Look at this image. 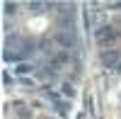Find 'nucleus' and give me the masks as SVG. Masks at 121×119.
Returning <instances> with one entry per match:
<instances>
[{"mask_svg":"<svg viewBox=\"0 0 121 119\" xmlns=\"http://www.w3.org/2000/svg\"><path fill=\"white\" fill-rule=\"evenodd\" d=\"M97 39H99L102 44L112 41V39H116V29H114V27H102V29L97 32Z\"/></svg>","mask_w":121,"mask_h":119,"instance_id":"obj_1","label":"nucleus"},{"mask_svg":"<svg viewBox=\"0 0 121 119\" xmlns=\"http://www.w3.org/2000/svg\"><path fill=\"white\" fill-rule=\"evenodd\" d=\"M116 61H119V51H104V54H102V63H104V66L114 68Z\"/></svg>","mask_w":121,"mask_h":119,"instance_id":"obj_2","label":"nucleus"}]
</instances>
